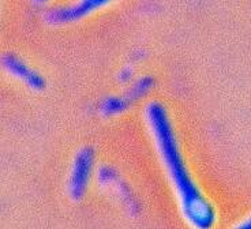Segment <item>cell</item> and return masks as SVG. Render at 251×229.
Returning <instances> with one entry per match:
<instances>
[{"mask_svg": "<svg viewBox=\"0 0 251 229\" xmlns=\"http://www.w3.org/2000/svg\"><path fill=\"white\" fill-rule=\"evenodd\" d=\"M145 118L184 220L193 228L210 229L216 224V210L188 171L168 112L161 104L151 102L145 111Z\"/></svg>", "mask_w": 251, "mask_h": 229, "instance_id": "obj_1", "label": "cell"}, {"mask_svg": "<svg viewBox=\"0 0 251 229\" xmlns=\"http://www.w3.org/2000/svg\"><path fill=\"white\" fill-rule=\"evenodd\" d=\"M94 165V152L90 148H83L76 153L69 179V194L74 201L85 195L90 175Z\"/></svg>", "mask_w": 251, "mask_h": 229, "instance_id": "obj_2", "label": "cell"}, {"mask_svg": "<svg viewBox=\"0 0 251 229\" xmlns=\"http://www.w3.org/2000/svg\"><path fill=\"white\" fill-rule=\"evenodd\" d=\"M113 0H79L73 6L57 8L47 14V19L52 24H69L88 17L89 14L108 6Z\"/></svg>", "mask_w": 251, "mask_h": 229, "instance_id": "obj_3", "label": "cell"}, {"mask_svg": "<svg viewBox=\"0 0 251 229\" xmlns=\"http://www.w3.org/2000/svg\"><path fill=\"white\" fill-rule=\"evenodd\" d=\"M3 67L6 68L10 74H13L15 78H18L34 90H41L45 86V82L43 76L36 73L34 70H31L27 64L22 62L21 59L15 57V56H4L1 60Z\"/></svg>", "mask_w": 251, "mask_h": 229, "instance_id": "obj_4", "label": "cell"}, {"mask_svg": "<svg viewBox=\"0 0 251 229\" xmlns=\"http://www.w3.org/2000/svg\"><path fill=\"white\" fill-rule=\"evenodd\" d=\"M238 228H242V229H251V216L249 218H246L243 223H240L238 225Z\"/></svg>", "mask_w": 251, "mask_h": 229, "instance_id": "obj_5", "label": "cell"}, {"mask_svg": "<svg viewBox=\"0 0 251 229\" xmlns=\"http://www.w3.org/2000/svg\"><path fill=\"white\" fill-rule=\"evenodd\" d=\"M34 1H37V3H45V1H48V0H34Z\"/></svg>", "mask_w": 251, "mask_h": 229, "instance_id": "obj_6", "label": "cell"}]
</instances>
